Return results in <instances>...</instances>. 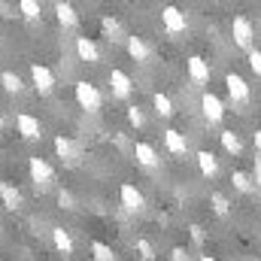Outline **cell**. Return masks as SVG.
Listing matches in <instances>:
<instances>
[{
  "instance_id": "1",
  "label": "cell",
  "mask_w": 261,
  "mask_h": 261,
  "mask_svg": "<svg viewBox=\"0 0 261 261\" xmlns=\"http://www.w3.org/2000/svg\"><path fill=\"white\" fill-rule=\"evenodd\" d=\"M73 94H76V103H79L85 113H100V107H103V94L97 91V85L79 79V82L73 85Z\"/></svg>"
},
{
  "instance_id": "2",
  "label": "cell",
  "mask_w": 261,
  "mask_h": 261,
  "mask_svg": "<svg viewBox=\"0 0 261 261\" xmlns=\"http://www.w3.org/2000/svg\"><path fill=\"white\" fill-rule=\"evenodd\" d=\"M28 173H31V179L37 182V189H49V186H52V179H55L52 164H49L46 158H40V155L28 158Z\"/></svg>"
},
{
  "instance_id": "3",
  "label": "cell",
  "mask_w": 261,
  "mask_h": 261,
  "mask_svg": "<svg viewBox=\"0 0 261 261\" xmlns=\"http://www.w3.org/2000/svg\"><path fill=\"white\" fill-rule=\"evenodd\" d=\"M231 34H234V43L246 52H252V40H255V31H252V21L246 15H237L234 24H231Z\"/></svg>"
},
{
  "instance_id": "4",
  "label": "cell",
  "mask_w": 261,
  "mask_h": 261,
  "mask_svg": "<svg viewBox=\"0 0 261 261\" xmlns=\"http://www.w3.org/2000/svg\"><path fill=\"white\" fill-rule=\"evenodd\" d=\"M200 110H203V119H206L210 125H219V122L225 119V103H222V97L213 94V91H203V97H200Z\"/></svg>"
},
{
  "instance_id": "5",
  "label": "cell",
  "mask_w": 261,
  "mask_h": 261,
  "mask_svg": "<svg viewBox=\"0 0 261 261\" xmlns=\"http://www.w3.org/2000/svg\"><path fill=\"white\" fill-rule=\"evenodd\" d=\"M161 24H164L167 34H186L189 18H186L182 9H176V6H164V9H161Z\"/></svg>"
},
{
  "instance_id": "6",
  "label": "cell",
  "mask_w": 261,
  "mask_h": 261,
  "mask_svg": "<svg viewBox=\"0 0 261 261\" xmlns=\"http://www.w3.org/2000/svg\"><path fill=\"white\" fill-rule=\"evenodd\" d=\"M225 85H228V94H231L234 103H249L252 91H249V85H246V79L240 73H228L225 76Z\"/></svg>"
},
{
  "instance_id": "7",
  "label": "cell",
  "mask_w": 261,
  "mask_h": 261,
  "mask_svg": "<svg viewBox=\"0 0 261 261\" xmlns=\"http://www.w3.org/2000/svg\"><path fill=\"white\" fill-rule=\"evenodd\" d=\"M31 79H34V88H37L40 94H52V88H55V73L46 64H31Z\"/></svg>"
},
{
  "instance_id": "8",
  "label": "cell",
  "mask_w": 261,
  "mask_h": 261,
  "mask_svg": "<svg viewBox=\"0 0 261 261\" xmlns=\"http://www.w3.org/2000/svg\"><path fill=\"white\" fill-rule=\"evenodd\" d=\"M119 200H122V206H125L128 213H140V210L146 206V197L140 195V189L130 186V182H122V189H119Z\"/></svg>"
},
{
  "instance_id": "9",
  "label": "cell",
  "mask_w": 261,
  "mask_h": 261,
  "mask_svg": "<svg viewBox=\"0 0 261 261\" xmlns=\"http://www.w3.org/2000/svg\"><path fill=\"white\" fill-rule=\"evenodd\" d=\"M15 128H18V134H21L24 140H40V137H43L40 119H34L31 113H18V116H15Z\"/></svg>"
},
{
  "instance_id": "10",
  "label": "cell",
  "mask_w": 261,
  "mask_h": 261,
  "mask_svg": "<svg viewBox=\"0 0 261 261\" xmlns=\"http://www.w3.org/2000/svg\"><path fill=\"white\" fill-rule=\"evenodd\" d=\"M110 88H113V97H130V91H134V79H130L125 70H113L110 73Z\"/></svg>"
},
{
  "instance_id": "11",
  "label": "cell",
  "mask_w": 261,
  "mask_h": 261,
  "mask_svg": "<svg viewBox=\"0 0 261 261\" xmlns=\"http://www.w3.org/2000/svg\"><path fill=\"white\" fill-rule=\"evenodd\" d=\"M76 55H79V61H85V64H97V61H100V49H97V43L88 40V37H76Z\"/></svg>"
},
{
  "instance_id": "12",
  "label": "cell",
  "mask_w": 261,
  "mask_h": 261,
  "mask_svg": "<svg viewBox=\"0 0 261 261\" xmlns=\"http://www.w3.org/2000/svg\"><path fill=\"white\" fill-rule=\"evenodd\" d=\"M134 158H137V164H143V167H158V164H161V155L155 152L152 143H134Z\"/></svg>"
},
{
  "instance_id": "13",
  "label": "cell",
  "mask_w": 261,
  "mask_h": 261,
  "mask_svg": "<svg viewBox=\"0 0 261 261\" xmlns=\"http://www.w3.org/2000/svg\"><path fill=\"white\" fill-rule=\"evenodd\" d=\"M186 70H189V79H192V82H197V85L210 82V64H206L200 55H192V58L186 61Z\"/></svg>"
},
{
  "instance_id": "14",
  "label": "cell",
  "mask_w": 261,
  "mask_h": 261,
  "mask_svg": "<svg viewBox=\"0 0 261 261\" xmlns=\"http://www.w3.org/2000/svg\"><path fill=\"white\" fill-rule=\"evenodd\" d=\"M55 152H58V158H64V161H70V164H76L79 161V146L70 140V137H55Z\"/></svg>"
},
{
  "instance_id": "15",
  "label": "cell",
  "mask_w": 261,
  "mask_h": 261,
  "mask_svg": "<svg viewBox=\"0 0 261 261\" xmlns=\"http://www.w3.org/2000/svg\"><path fill=\"white\" fill-rule=\"evenodd\" d=\"M164 146H167V152H173V155H186V152H189V140L173 128L164 130Z\"/></svg>"
},
{
  "instance_id": "16",
  "label": "cell",
  "mask_w": 261,
  "mask_h": 261,
  "mask_svg": "<svg viewBox=\"0 0 261 261\" xmlns=\"http://www.w3.org/2000/svg\"><path fill=\"white\" fill-rule=\"evenodd\" d=\"M195 158H197L200 173H203L206 179H216V176H219V161H216V155H213V152H206V149H203V152H197Z\"/></svg>"
},
{
  "instance_id": "17",
  "label": "cell",
  "mask_w": 261,
  "mask_h": 261,
  "mask_svg": "<svg viewBox=\"0 0 261 261\" xmlns=\"http://www.w3.org/2000/svg\"><path fill=\"white\" fill-rule=\"evenodd\" d=\"M219 140H222V149H225L228 155H234V158L243 155V140H240V134H234V130H222Z\"/></svg>"
},
{
  "instance_id": "18",
  "label": "cell",
  "mask_w": 261,
  "mask_h": 261,
  "mask_svg": "<svg viewBox=\"0 0 261 261\" xmlns=\"http://www.w3.org/2000/svg\"><path fill=\"white\" fill-rule=\"evenodd\" d=\"M0 200H3L6 210H18L21 206V192L12 182H0Z\"/></svg>"
},
{
  "instance_id": "19",
  "label": "cell",
  "mask_w": 261,
  "mask_h": 261,
  "mask_svg": "<svg viewBox=\"0 0 261 261\" xmlns=\"http://www.w3.org/2000/svg\"><path fill=\"white\" fill-rule=\"evenodd\" d=\"M125 46H128V55L134 61H149V46H146L143 37H128Z\"/></svg>"
},
{
  "instance_id": "20",
  "label": "cell",
  "mask_w": 261,
  "mask_h": 261,
  "mask_svg": "<svg viewBox=\"0 0 261 261\" xmlns=\"http://www.w3.org/2000/svg\"><path fill=\"white\" fill-rule=\"evenodd\" d=\"M152 107H155V113H158L161 119H170V116L176 113V110H173V100H170L164 91H155V94H152Z\"/></svg>"
},
{
  "instance_id": "21",
  "label": "cell",
  "mask_w": 261,
  "mask_h": 261,
  "mask_svg": "<svg viewBox=\"0 0 261 261\" xmlns=\"http://www.w3.org/2000/svg\"><path fill=\"white\" fill-rule=\"evenodd\" d=\"M55 15H58V21H61L64 28H76V21H79L73 3H55Z\"/></svg>"
},
{
  "instance_id": "22",
  "label": "cell",
  "mask_w": 261,
  "mask_h": 261,
  "mask_svg": "<svg viewBox=\"0 0 261 261\" xmlns=\"http://www.w3.org/2000/svg\"><path fill=\"white\" fill-rule=\"evenodd\" d=\"M52 243H55V249L64 252V255L73 252V237H70V231H64V228H52Z\"/></svg>"
},
{
  "instance_id": "23",
  "label": "cell",
  "mask_w": 261,
  "mask_h": 261,
  "mask_svg": "<svg viewBox=\"0 0 261 261\" xmlns=\"http://www.w3.org/2000/svg\"><path fill=\"white\" fill-rule=\"evenodd\" d=\"M0 85H3L9 94H18V91L24 88L21 76H18V73H12V70H3V73H0Z\"/></svg>"
},
{
  "instance_id": "24",
  "label": "cell",
  "mask_w": 261,
  "mask_h": 261,
  "mask_svg": "<svg viewBox=\"0 0 261 261\" xmlns=\"http://www.w3.org/2000/svg\"><path fill=\"white\" fill-rule=\"evenodd\" d=\"M231 182H234V189H237V192H243V195L255 192V182H252V176H249V173H243V170H234V173H231Z\"/></svg>"
},
{
  "instance_id": "25",
  "label": "cell",
  "mask_w": 261,
  "mask_h": 261,
  "mask_svg": "<svg viewBox=\"0 0 261 261\" xmlns=\"http://www.w3.org/2000/svg\"><path fill=\"white\" fill-rule=\"evenodd\" d=\"M100 28H103V34H107L110 40H119V37H122V24H119L116 18H110V15L100 18Z\"/></svg>"
},
{
  "instance_id": "26",
  "label": "cell",
  "mask_w": 261,
  "mask_h": 261,
  "mask_svg": "<svg viewBox=\"0 0 261 261\" xmlns=\"http://www.w3.org/2000/svg\"><path fill=\"white\" fill-rule=\"evenodd\" d=\"M91 252H94V261H116L113 249H110L107 243H100V240H94V243H91Z\"/></svg>"
},
{
  "instance_id": "27",
  "label": "cell",
  "mask_w": 261,
  "mask_h": 261,
  "mask_svg": "<svg viewBox=\"0 0 261 261\" xmlns=\"http://www.w3.org/2000/svg\"><path fill=\"white\" fill-rule=\"evenodd\" d=\"M18 12L34 21V18H40V3H37V0H21V3H18Z\"/></svg>"
},
{
  "instance_id": "28",
  "label": "cell",
  "mask_w": 261,
  "mask_h": 261,
  "mask_svg": "<svg viewBox=\"0 0 261 261\" xmlns=\"http://www.w3.org/2000/svg\"><path fill=\"white\" fill-rule=\"evenodd\" d=\"M210 203H213V210H216V216H228V210H231V203H228V197L225 195H216L210 197Z\"/></svg>"
},
{
  "instance_id": "29",
  "label": "cell",
  "mask_w": 261,
  "mask_h": 261,
  "mask_svg": "<svg viewBox=\"0 0 261 261\" xmlns=\"http://www.w3.org/2000/svg\"><path fill=\"white\" fill-rule=\"evenodd\" d=\"M137 252H140L143 261H155V249H152V243L146 237H137Z\"/></svg>"
},
{
  "instance_id": "30",
  "label": "cell",
  "mask_w": 261,
  "mask_h": 261,
  "mask_svg": "<svg viewBox=\"0 0 261 261\" xmlns=\"http://www.w3.org/2000/svg\"><path fill=\"white\" fill-rule=\"evenodd\" d=\"M128 122L134 128H143V125H146V116H143L140 107H128Z\"/></svg>"
},
{
  "instance_id": "31",
  "label": "cell",
  "mask_w": 261,
  "mask_h": 261,
  "mask_svg": "<svg viewBox=\"0 0 261 261\" xmlns=\"http://www.w3.org/2000/svg\"><path fill=\"white\" fill-rule=\"evenodd\" d=\"M249 67H252V73H255V76H261V52H258V49H252V52H249Z\"/></svg>"
},
{
  "instance_id": "32",
  "label": "cell",
  "mask_w": 261,
  "mask_h": 261,
  "mask_svg": "<svg viewBox=\"0 0 261 261\" xmlns=\"http://www.w3.org/2000/svg\"><path fill=\"white\" fill-rule=\"evenodd\" d=\"M58 203H61L64 210H73V195H70V192H58Z\"/></svg>"
},
{
  "instance_id": "33",
  "label": "cell",
  "mask_w": 261,
  "mask_h": 261,
  "mask_svg": "<svg viewBox=\"0 0 261 261\" xmlns=\"http://www.w3.org/2000/svg\"><path fill=\"white\" fill-rule=\"evenodd\" d=\"M170 258H173V261H189V255H186V249H182V246H173V249H170Z\"/></svg>"
},
{
  "instance_id": "34",
  "label": "cell",
  "mask_w": 261,
  "mask_h": 261,
  "mask_svg": "<svg viewBox=\"0 0 261 261\" xmlns=\"http://www.w3.org/2000/svg\"><path fill=\"white\" fill-rule=\"evenodd\" d=\"M192 237H195L197 243H203V228L200 225H192Z\"/></svg>"
},
{
  "instance_id": "35",
  "label": "cell",
  "mask_w": 261,
  "mask_h": 261,
  "mask_svg": "<svg viewBox=\"0 0 261 261\" xmlns=\"http://www.w3.org/2000/svg\"><path fill=\"white\" fill-rule=\"evenodd\" d=\"M255 182H258V189H261V158H255Z\"/></svg>"
},
{
  "instance_id": "36",
  "label": "cell",
  "mask_w": 261,
  "mask_h": 261,
  "mask_svg": "<svg viewBox=\"0 0 261 261\" xmlns=\"http://www.w3.org/2000/svg\"><path fill=\"white\" fill-rule=\"evenodd\" d=\"M252 140H255V149L261 152V130H255V134H252Z\"/></svg>"
},
{
  "instance_id": "37",
  "label": "cell",
  "mask_w": 261,
  "mask_h": 261,
  "mask_svg": "<svg viewBox=\"0 0 261 261\" xmlns=\"http://www.w3.org/2000/svg\"><path fill=\"white\" fill-rule=\"evenodd\" d=\"M200 261H219V258H213V255H200Z\"/></svg>"
},
{
  "instance_id": "38",
  "label": "cell",
  "mask_w": 261,
  "mask_h": 261,
  "mask_svg": "<svg viewBox=\"0 0 261 261\" xmlns=\"http://www.w3.org/2000/svg\"><path fill=\"white\" fill-rule=\"evenodd\" d=\"M0 130H3V116H0Z\"/></svg>"
}]
</instances>
